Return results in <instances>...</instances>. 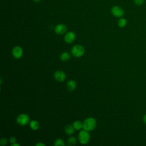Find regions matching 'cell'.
Instances as JSON below:
<instances>
[{
	"label": "cell",
	"mask_w": 146,
	"mask_h": 146,
	"mask_svg": "<svg viewBox=\"0 0 146 146\" xmlns=\"http://www.w3.org/2000/svg\"><path fill=\"white\" fill-rule=\"evenodd\" d=\"M7 141L5 138H2L0 140V144L1 145H5L7 144Z\"/></svg>",
	"instance_id": "19"
},
{
	"label": "cell",
	"mask_w": 146,
	"mask_h": 146,
	"mask_svg": "<svg viewBox=\"0 0 146 146\" xmlns=\"http://www.w3.org/2000/svg\"><path fill=\"white\" fill-rule=\"evenodd\" d=\"M35 3H39L41 0H33Z\"/></svg>",
	"instance_id": "24"
},
{
	"label": "cell",
	"mask_w": 146,
	"mask_h": 146,
	"mask_svg": "<svg viewBox=\"0 0 146 146\" xmlns=\"http://www.w3.org/2000/svg\"><path fill=\"white\" fill-rule=\"evenodd\" d=\"M76 38L75 34L73 31H68L67 32L64 36V41L67 43H72Z\"/></svg>",
	"instance_id": "8"
},
{
	"label": "cell",
	"mask_w": 146,
	"mask_h": 146,
	"mask_svg": "<svg viewBox=\"0 0 146 146\" xmlns=\"http://www.w3.org/2000/svg\"><path fill=\"white\" fill-rule=\"evenodd\" d=\"M64 131L67 135H70L74 133L75 128L73 127V125H71L70 124H67L64 127Z\"/></svg>",
	"instance_id": "11"
},
{
	"label": "cell",
	"mask_w": 146,
	"mask_h": 146,
	"mask_svg": "<svg viewBox=\"0 0 146 146\" xmlns=\"http://www.w3.org/2000/svg\"><path fill=\"white\" fill-rule=\"evenodd\" d=\"M127 23V19L121 17L119 19V20L117 21V25L119 27H124L126 26Z\"/></svg>",
	"instance_id": "14"
},
{
	"label": "cell",
	"mask_w": 146,
	"mask_h": 146,
	"mask_svg": "<svg viewBox=\"0 0 146 146\" xmlns=\"http://www.w3.org/2000/svg\"><path fill=\"white\" fill-rule=\"evenodd\" d=\"M54 145L58 146V145H64V141L62 139H58L55 140L54 143Z\"/></svg>",
	"instance_id": "17"
},
{
	"label": "cell",
	"mask_w": 146,
	"mask_h": 146,
	"mask_svg": "<svg viewBox=\"0 0 146 146\" xmlns=\"http://www.w3.org/2000/svg\"><path fill=\"white\" fill-rule=\"evenodd\" d=\"M35 145H36V146H44L45 145H44V144H43V143H38L36 144H35Z\"/></svg>",
	"instance_id": "21"
},
{
	"label": "cell",
	"mask_w": 146,
	"mask_h": 146,
	"mask_svg": "<svg viewBox=\"0 0 146 146\" xmlns=\"http://www.w3.org/2000/svg\"><path fill=\"white\" fill-rule=\"evenodd\" d=\"M71 53L75 57H80L84 53V48L80 44L75 45L71 49Z\"/></svg>",
	"instance_id": "3"
},
{
	"label": "cell",
	"mask_w": 146,
	"mask_h": 146,
	"mask_svg": "<svg viewBox=\"0 0 146 146\" xmlns=\"http://www.w3.org/2000/svg\"><path fill=\"white\" fill-rule=\"evenodd\" d=\"M90 139V135L88 131L84 129L81 131L78 134V140L82 144H87Z\"/></svg>",
	"instance_id": "2"
},
{
	"label": "cell",
	"mask_w": 146,
	"mask_h": 146,
	"mask_svg": "<svg viewBox=\"0 0 146 146\" xmlns=\"http://www.w3.org/2000/svg\"><path fill=\"white\" fill-rule=\"evenodd\" d=\"M11 146H19L20 145H19L18 143H13V144H11Z\"/></svg>",
	"instance_id": "22"
},
{
	"label": "cell",
	"mask_w": 146,
	"mask_h": 146,
	"mask_svg": "<svg viewBox=\"0 0 146 146\" xmlns=\"http://www.w3.org/2000/svg\"><path fill=\"white\" fill-rule=\"evenodd\" d=\"M54 77L56 81L62 82L65 80L66 74L63 71L60 70H58L54 72Z\"/></svg>",
	"instance_id": "9"
},
{
	"label": "cell",
	"mask_w": 146,
	"mask_h": 146,
	"mask_svg": "<svg viewBox=\"0 0 146 146\" xmlns=\"http://www.w3.org/2000/svg\"><path fill=\"white\" fill-rule=\"evenodd\" d=\"M12 55L16 59H19L23 55V50L20 46H15L12 50Z\"/></svg>",
	"instance_id": "7"
},
{
	"label": "cell",
	"mask_w": 146,
	"mask_h": 146,
	"mask_svg": "<svg viewBox=\"0 0 146 146\" xmlns=\"http://www.w3.org/2000/svg\"><path fill=\"white\" fill-rule=\"evenodd\" d=\"M30 119L29 116L25 113H21L16 118L17 123L21 125H25L29 122Z\"/></svg>",
	"instance_id": "5"
},
{
	"label": "cell",
	"mask_w": 146,
	"mask_h": 146,
	"mask_svg": "<svg viewBox=\"0 0 146 146\" xmlns=\"http://www.w3.org/2000/svg\"><path fill=\"white\" fill-rule=\"evenodd\" d=\"M111 13L113 16L120 18L123 17V16L124 15V10L121 7L115 5L112 7L111 9Z\"/></svg>",
	"instance_id": "4"
},
{
	"label": "cell",
	"mask_w": 146,
	"mask_h": 146,
	"mask_svg": "<svg viewBox=\"0 0 146 146\" xmlns=\"http://www.w3.org/2000/svg\"><path fill=\"white\" fill-rule=\"evenodd\" d=\"M9 141H10V142L11 144H13V143H15V141H16V139H15V137L11 136V137L10 138Z\"/></svg>",
	"instance_id": "20"
},
{
	"label": "cell",
	"mask_w": 146,
	"mask_h": 146,
	"mask_svg": "<svg viewBox=\"0 0 146 146\" xmlns=\"http://www.w3.org/2000/svg\"><path fill=\"white\" fill-rule=\"evenodd\" d=\"M143 121L146 124V113L144 115V116L143 117Z\"/></svg>",
	"instance_id": "23"
},
{
	"label": "cell",
	"mask_w": 146,
	"mask_h": 146,
	"mask_svg": "<svg viewBox=\"0 0 146 146\" xmlns=\"http://www.w3.org/2000/svg\"><path fill=\"white\" fill-rule=\"evenodd\" d=\"M145 0H133V2L136 5L141 6L145 2Z\"/></svg>",
	"instance_id": "18"
},
{
	"label": "cell",
	"mask_w": 146,
	"mask_h": 146,
	"mask_svg": "<svg viewBox=\"0 0 146 146\" xmlns=\"http://www.w3.org/2000/svg\"><path fill=\"white\" fill-rule=\"evenodd\" d=\"M96 125V120L92 117L86 119L83 122V128L87 131H91L94 130Z\"/></svg>",
	"instance_id": "1"
},
{
	"label": "cell",
	"mask_w": 146,
	"mask_h": 146,
	"mask_svg": "<svg viewBox=\"0 0 146 146\" xmlns=\"http://www.w3.org/2000/svg\"><path fill=\"white\" fill-rule=\"evenodd\" d=\"M30 127L33 130H37L39 128V123L36 120H32L30 123Z\"/></svg>",
	"instance_id": "13"
},
{
	"label": "cell",
	"mask_w": 146,
	"mask_h": 146,
	"mask_svg": "<svg viewBox=\"0 0 146 146\" xmlns=\"http://www.w3.org/2000/svg\"><path fill=\"white\" fill-rule=\"evenodd\" d=\"M72 125L74 127L75 129L80 130L83 128V123H82L79 120H76L73 123Z\"/></svg>",
	"instance_id": "15"
},
{
	"label": "cell",
	"mask_w": 146,
	"mask_h": 146,
	"mask_svg": "<svg viewBox=\"0 0 146 146\" xmlns=\"http://www.w3.org/2000/svg\"><path fill=\"white\" fill-rule=\"evenodd\" d=\"M76 143V139L74 136H71L67 140V144L70 145H74Z\"/></svg>",
	"instance_id": "16"
},
{
	"label": "cell",
	"mask_w": 146,
	"mask_h": 146,
	"mask_svg": "<svg viewBox=\"0 0 146 146\" xmlns=\"http://www.w3.org/2000/svg\"><path fill=\"white\" fill-rule=\"evenodd\" d=\"M54 31L57 34H64L67 31V27L65 25L62 23L58 24L54 27Z\"/></svg>",
	"instance_id": "6"
},
{
	"label": "cell",
	"mask_w": 146,
	"mask_h": 146,
	"mask_svg": "<svg viewBox=\"0 0 146 146\" xmlns=\"http://www.w3.org/2000/svg\"><path fill=\"white\" fill-rule=\"evenodd\" d=\"M71 56L70 54L68 52H63L60 55V59L63 62H66V61H68L70 59Z\"/></svg>",
	"instance_id": "12"
},
{
	"label": "cell",
	"mask_w": 146,
	"mask_h": 146,
	"mask_svg": "<svg viewBox=\"0 0 146 146\" xmlns=\"http://www.w3.org/2000/svg\"><path fill=\"white\" fill-rule=\"evenodd\" d=\"M66 86H67V90L68 91H74L76 88V82L74 80H70L67 82Z\"/></svg>",
	"instance_id": "10"
}]
</instances>
